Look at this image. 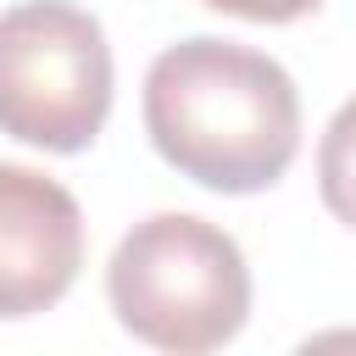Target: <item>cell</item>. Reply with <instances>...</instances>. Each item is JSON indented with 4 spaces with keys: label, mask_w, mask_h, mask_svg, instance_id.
Masks as SVG:
<instances>
[{
    "label": "cell",
    "mask_w": 356,
    "mask_h": 356,
    "mask_svg": "<svg viewBox=\"0 0 356 356\" xmlns=\"http://www.w3.org/2000/svg\"><path fill=\"white\" fill-rule=\"evenodd\" d=\"M317 189H323V206L356 234V95L323 128V145H317Z\"/></svg>",
    "instance_id": "5"
},
{
    "label": "cell",
    "mask_w": 356,
    "mask_h": 356,
    "mask_svg": "<svg viewBox=\"0 0 356 356\" xmlns=\"http://www.w3.org/2000/svg\"><path fill=\"white\" fill-rule=\"evenodd\" d=\"M111 117L106 28L72 0H22L0 11V134L78 156Z\"/></svg>",
    "instance_id": "3"
},
{
    "label": "cell",
    "mask_w": 356,
    "mask_h": 356,
    "mask_svg": "<svg viewBox=\"0 0 356 356\" xmlns=\"http://www.w3.org/2000/svg\"><path fill=\"white\" fill-rule=\"evenodd\" d=\"M106 300L134 339L200 356L245 328L250 267L217 222L195 211H156L117 239L106 261Z\"/></svg>",
    "instance_id": "2"
},
{
    "label": "cell",
    "mask_w": 356,
    "mask_h": 356,
    "mask_svg": "<svg viewBox=\"0 0 356 356\" xmlns=\"http://www.w3.org/2000/svg\"><path fill=\"white\" fill-rule=\"evenodd\" d=\"M206 6L222 17H245V22H300L323 0H206Z\"/></svg>",
    "instance_id": "6"
},
{
    "label": "cell",
    "mask_w": 356,
    "mask_h": 356,
    "mask_svg": "<svg viewBox=\"0 0 356 356\" xmlns=\"http://www.w3.org/2000/svg\"><path fill=\"white\" fill-rule=\"evenodd\" d=\"M145 134L189 184L211 195H261L300 150V95L273 56L189 33L145 72Z\"/></svg>",
    "instance_id": "1"
},
{
    "label": "cell",
    "mask_w": 356,
    "mask_h": 356,
    "mask_svg": "<svg viewBox=\"0 0 356 356\" xmlns=\"http://www.w3.org/2000/svg\"><path fill=\"white\" fill-rule=\"evenodd\" d=\"M83 267V211L39 167L0 161V317L50 312Z\"/></svg>",
    "instance_id": "4"
}]
</instances>
